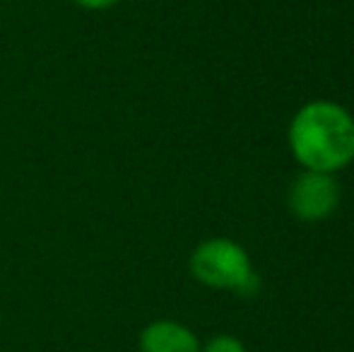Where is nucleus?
Segmentation results:
<instances>
[{
	"mask_svg": "<svg viewBox=\"0 0 354 352\" xmlns=\"http://www.w3.org/2000/svg\"><path fill=\"white\" fill-rule=\"evenodd\" d=\"M289 150L308 172L335 174L354 160V118L328 99L308 102L289 123Z\"/></svg>",
	"mask_w": 354,
	"mask_h": 352,
	"instance_id": "1",
	"label": "nucleus"
},
{
	"mask_svg": "<svg viewBox=\"0 0 354 352\" xmlns=\"http://www.w3.org/2000/svg\"><path fill=\"white\" fill-rule=\"evenodd\" d=\"M191 272L198 282L212 290L251 292L256 287V275L246 249L222 237L198 244L191 256Z\"/></svg>",
	"mask_w": 354,
	"mask_h": 352,
	"instance_id": "2",
	"label": "nucleus"
},
{
	"mask_svg": "<svg viewBox=\"0 0 354 352\" xmlns=\"http://www.w3.org/2000/svg\"><path fill=\"white\" fill-rule=\"evenodd\" d=\"M287 203L292 215L301 222L328 220L340 205V183L333 174L304 169L289 186Z\"/></svg>",
	"mask_w": 354,
	"mask_h": 352,
	"instance_id": "3",
	"label": "nucleus"
},
{
	"mask_svg": "<svg viewBox=\"0 0 354 352\" xmlns=\"http://www.w3.org/2000/svg\"><path fill=\"white\" fill-rule=\"evenodd\" d=\"M140 352H201V340L178 321H154L140 333Z\"/></svg>",
	"mask_w": 354,
	"mask_h": 352,
	"instance_id": "4",
	"label": "nucleus"
},
{
	"mask_svg": "<svg viewBox=\"0 0 354 352\" xmlns=\"http://www.w3.org/2000/svg\"><path fill=\"white\" fill-rule=\"evenodd\" d=\"M201 352H246V348L234 335H214L212 340H207L205 348H201Z\"/></svg>",
	"mask_w": 354,
	"mask_h": 352,
	"instance_id": "5",
	"label": "nucleus"
},
{
	"mask_svg": "<svg viewBox=\"0 0 354 352\" xmlns=\"http://www.w3.org/2000/svg\"><path fill=\"white\" fill-rule=\"evenodd\" d=\"M80 8H87V10H106L111 5L121 3V0H75Z\"/></svg>",
	"mask_w": 354,
	"mask_h": 352,
	"instance_id": "6",
	"label": "nucleus"
}]
</instances>
